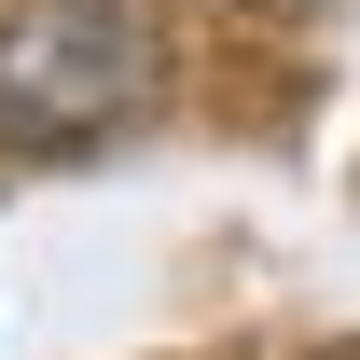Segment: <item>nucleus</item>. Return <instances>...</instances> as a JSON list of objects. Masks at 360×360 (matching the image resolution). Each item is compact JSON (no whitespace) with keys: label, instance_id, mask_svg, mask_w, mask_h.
I'll return each instance as SVG.
<instances>
[{"label":"nucleus","instance_id":"1","mask_svg":"<svg viewBox=\"0 0 360 360\" xmlns=\"http://www.w3.org/2000/svg\"><path fill=\"white\" fill-rule=\"evenodd\" d=\"M167 84L139 0H14L0 14V153H97Z\"/></svg>","mask_w":360,"mask_h":360},{"label":"nucleus","instance_id":"3","mask_svg":"<svg viewBox=\"0 0 360 360\" xmlns=\"http://www.w3.org/2000/svg\"><path fill=\"white\" fill-rule=\"evenodd\" d=\"M319 360H360V347H319Z\"/></svg>","mask_w":360,"mask_h":360},{"label":"nucleus","instance_id":"2","mask_svg":"<svg viewBox=\"0 0 360 360\" xmlns=\"http://www.w3.org/2000/svg\"><path fill=\"white\" fill-rule=\"evenodd\" d=\"M250 14H291V0H250Z\"/></svg>","mask_w":360,"mask_h":360}]
</instances>
